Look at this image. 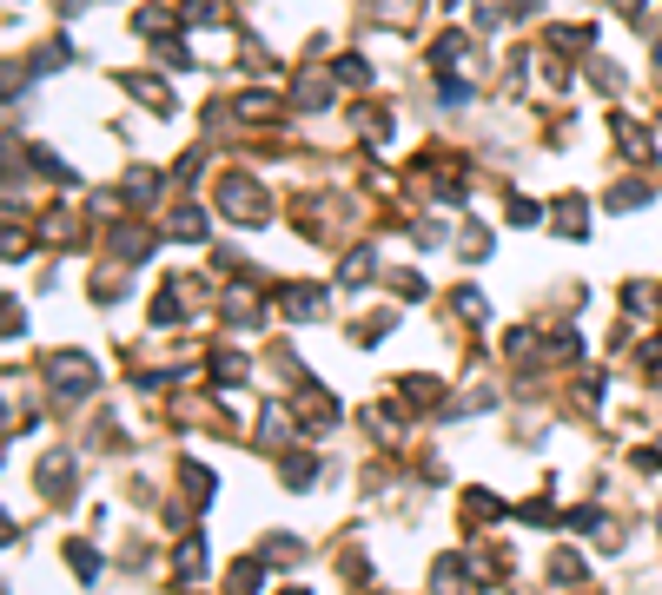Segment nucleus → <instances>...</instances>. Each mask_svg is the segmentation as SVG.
I'll return each instance as SVG.
<instances>
[{"label": "nucleus", "instance_id": "1", "mask_svg": "<svg viewBox=\"0 0 662 595\" xmlns=\"http://www.w3.org/2000/svg\"><path fill=\"white\" fill-rule=\"evenodd\" d=\"M219 206H226L232 218H245V225H259V218H265V198H259V186H252V179H226Z\"/></svg>", "mask_w": 662, "mask_h": 595}, {"label": "nucleus", "instance_id": "2", "mask_svg": "<svg viewBox=\"0 0 662 595\" xmlns=\"http://www.w3.org/2000/svg\"><path fill=\"white\" fill-rule=\"evenodd\" d=\"M67 562H73V576H100V556H93V549H80V543L67 549Z\"/></svg>", "mask_w": 662, "mask_h": 595}, {"label": "nucleus", "instance_id": "3", "mask_svg": "<svg viewBox=\"0 0 662 595\" xmlns=\"http://www.w3.org/2000/svg\"><path fill=\"white\" fill-rule=\"evenodd\" d=\"M292 595H305V589H292Z\"/></svg>", "mask_w": 662, "mask_h": 595}]
</instances>
